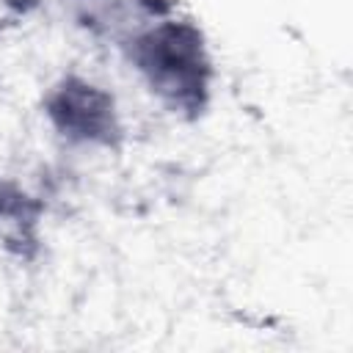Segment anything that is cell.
I'll return each instance as SVG.
<instances>
[{"label":"cell","mask_w":353,"mask_h":353,"mask_svg":"<svg viewBox=\"0 0 353 353\" xmlns=\"http://www.w3.org/2000/svg\"><path fill=\"white\" fill-rule=\"evenodd\" d=\"M143 88L174 116L196 121L207 113L215 85V61L199 22L179 11L152 22L119 47Z\"/></svg>","instance_id":"6da1fadb"},{"label":"cell","mask_w":353,"mask_h":353,"mask_svg":"<svg viewBox=\"0 0 353 353\" xmlns=\"http://www.w3.org/2000/svg\"><path fill=\"white\" fill-rule=\"evenodd\" d=\"M41 113L52 132L72 146L119 149L124 141L116 97L105 85L77 72L58 77L44 91Z\"/></svg>","instance_id":"7a4b0ae2"},{"label":"cell","mask_w":353,"mask_h":353,"mask_svg":"<svg viewBox=\"0 0 353 353\" xmlns=\"http://www.w3.org/2000/svg\"><path fill=\"white\" fill-rule=\"evenodd\" d=\"M66 17L94 39L124 47L135 33L176 11V0H63Z\"/></svg>","instance_id":"3957f363"},{"label":"cell","mask_w":353,"mask_h":353,"mask_svg":"<svg viewBox=\"0 0 353 353\" xmlns=\"http://www.w3.org/2000/svg\"><path fill=\"white\" fill-rule=\"evenodd\" d=\"M3 188H6V182H3V179H0V196H3Z\"/></svg>","instance_id":"277c9868"}]
</instances>
